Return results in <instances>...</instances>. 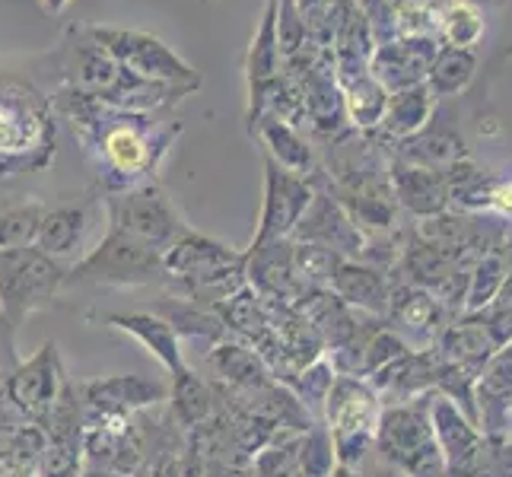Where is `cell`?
Wrapping results in <instances>:
<instances>
[{"instance_id": "1", "label": "cell", "mask_w": 512, "mask_h": 477, "mask_svg": "<svg viewBox=\"0 0 512 477\" xmlns=\"http://www.w3.org/2000/svg\"><path fill=\"white\" fill-rule=\"evenodd\" d=\"M64 96L67 112L77 118L74 125L83 128L86 144L99 156V169H105V185L112 191H131L147 175H153L160 156L169 150L172 137L182 134L179 121L156 131L144 112H121L112 109V105L93 109V99H83L70 90Z\"/></svg>"}, {"instance_id": "2", "label": "cell", "mask_w": 512, "mask_h": 477, "mask_svg": "<svg viewBox=\"0 0 512 477\" xmlns=\"http://www.w3.org/2000/svg\"><path fill=\"white\" fill-rule=\"evenodd\" d=\"M61 67H64L70 93L112 105V109H121V112H150V109L172 105L175 99L194 93L191 86L144 80L131 74V70L125 64H118L109 51L86 39L80 26L70 32V39L64 42Z\"/></svg>"}, {"instance_id": "3", "label": "cell", "mask_w": 512, "mask_h": 477, "mask_svg": "<svg viewBox=\"0 0 512 477\" xmlns=\"http://www.w3.org/2000/svg\"><path fill=\"white\" fill-rule=\"evenodd\" d=\"M55 115L32 83L0 77V179L39 172L55 159Z\"/></svg>"}, {"instance_id": "4", "label": "cell", "mask_w": 512, "mask_h": 477, "mask_svg": "<svg viewBox=\"0 0 512 477\" xmlns=\"http://www.w3.org/2000/svg\"><path fill=\"white\" fill-rule=\"evenodd\" d=\"M80 32L99 48L109 51L118 64H125L137 77L191 86V90L201 86L198 70L175 55L160 35L144 32V29H115V26H80Z\"/></svg>"}, {"instance_id": "5", "label": "cell", "mask_w": 512, "mask_h": 477, "mask_svg": "<svg viewBox=\"0 0 512 477\" xmlns=\"http://www.w3.org/2000/svg\"><path fill=\"white\" fill-rule=\"evenodd\" d=\"M166 277L163 255L112 229L80 264L67 271V284H102V287H144Z\"/></svg>"}, {"instance_id": "6", "label": "cell", "mask_w": 512, "mask_h": 477, "mask_svg": "<svg viewBox=\"0 0 512 477\" xmlns=\"http://www.w3.org/2000/svg\"><path fill=\"white\" fill-rule=\"evenodd\" d=\"M67 284V268L35 245L0 252V312L16 328L23 318Z\"/></svg>"}, {"instance_id": "7", "label": "cell", "mask_w": 512, "mask_h": 477, "mask_svg": "<svg viewBox=\"0 0 512 477\" xmlns=\"http://www.w3.org/2000/svg\"><path fill=\"white\" fill-rule=\"evenodd\" d=\"M109 214H112V229L150 245L160 255L188 229L156 185H140L131 191L112 194Z\"/></svg>"}, {"instance_id": "8", "label": "cell", "mask_w": 512, "mask_h": 477, "mask_svg": "<svg viewBox=\"0 0 512 477\" xmlns=\"http://www.w3.org/2000/svg\"><path fill=\"white\" fill-rule=\"evenodd\" d=\"M264 207H261V223H258V236L252 239V249H261L268 242H280L290 229H296L299 217L306 214V207L312 201L309 185L299 179V175L280 169L274 159H268L264 166Z\"/></svg>"}, {"instance_id": "9", "label": "cell", "mask_w": 512, "mask_h": 477, "mask_svg": "<svg viewBox=\"0 0 512 477\" xmlns=\"http://www.w3.org/2000/svg\"><path fill=\"white\" fill-rule=\"evenodd\" d=\"M4 392H7V401H13L16 411H23L26 417H35V420H45L64 395L58 347L45 344L32 360H26L4 382Z\"/></svg>"}, {"instance_id": "10", "label": "cell", "mask_w": 512, "mask_h": 477, "mask_svg": "<svg viewBox=\"0 0 512 477\" xmlns=\"http://www.w3.org/2000/svg\"><path fill=\"white\" fill-rule=\"evenodd\" d=\"M280 45H277V0H268L261 13L258 32L252 35L249 58H245V77H249V128L264 115L274 86L280 83Z\"/></svg>"}, {"instance_id": "11", "label": "cell", "mask_w": 512, "mask_h": 477, "mask_svg": "<svg viewBox=\"0 0 512 477\" xmlns=\"http://www.w3.org/2000/svg\"><path fill=\"white\" fill-rule=\"evenodd\" d=\"M166 395H169L166 385L140 376H115V379L90 382L83 388L86 408L99 414L102 420H128L137 408L163 401Z\"/></svg>"}, {"instance_id": "12", "label": "cell", "mask_w": 512, "mask_h": 477, "mask_svg": "<svg viewBox=\"0 0 512 477\" xmlns=\"http://www.w3.org/2000/svg\"><path fill=\"white\" fill-rule=\"evenodd\" d=\"M93 226V204H58L45 207V217L35 233V249L48 258H67L83 249V239Z\"/></svg>"}, {"instance_id": "13", "label": "cell", "mask_w": 512, "mask_h": 477, "mask_svg": "<svg viewBox=\"0 0 512 477\" xmlns=\"http://www.w3.org/2000/svg\"><path fill=\"white\" fill-rule=\"evenodd\" d=\"M109 322L121 331L134 334L144 347H150V353H156V360L169 369L172 379L188 373L182 350H179V334H175V325H169L166 318L153 312H131V315H112Z\"/></svg>"}, {"instance_id": "14", "label": "cell", "mask_w": 512, "mask_h": 477, "mask_svg": "<svg viewBox=\"0 0 512 477\" xmlns=\"http://www.w3.org/2000/svg\"><path fill=\"white\" fill-rule=\"evenodd\" d=\"M252 134H258V140L264 147H268V159H274V163L280 169H287V172H306L312 166V153L306 147V140L299 137L284 118H277V115H261L255 125L249 128Z\"/></svg>"}, {"instance_id": "15", "label": "cell", "mask_w": 512, "mask_h": 477, "mask_svg": "<svg viewBox=\"0 0 512 477\" xmlns=\"http://www.w3.org/2000/svg\"><path fill=\"white\" fill-rule=\"evenodd\" d=\"M45 207H48L45 201H23L0 210V252L32 245L35 233H39V223L45 217Z\"/></svg>"}, {"instance_id": "16", "label": "cell", "mask_w": 512, "mask_h": 477, "mask_svg": "<svg viewBox=\"0 0 512 477\" xmlns=\"http://www.w3.org/2000/svg\"><path fill=\"white\" fill-rule=\"evenodd\" d=\"M210 363L217 366V373L223 379H229L233 385L242 388H258L264 385V373H261V360L255 357V350L249 347H239V344H223L210 353Z\"/></svg>"}, {"instance_id": "17", "label": "cell", "mask_w": 512, "mask_h": 477, "mask_svg": "<svg viewBox=\"0 0 512 477\" xmlns=\"http://www.w3.org/2000/svg\"><path fill=\"white\" fill-rule=\"evenodd\" d=\"M443 23H446V35H449L452 48H471L484 32L481 13L474 10L468 0H455V4H449V10L443 13Z\"/></svg>"}, {"instance_id": "18", "label": "cell", "mask_w": 512, "mask_h": 477, "mask_svg": "<svg viewBox=\"0 0 512 477\" xmlns=\"http://www.w3.org/2000/svg\"><path fill=\"white\" fill-rule=\"evenodd\" d=\"M277 45L284 58L299 55L306 45V13L293 0H277Z\"/></svg>"}, {"instance_id": "19", "label": "cell", "mask_w": 512, "mask_h": 477, "mask_svg": "<svg viewBox=\"0 0 512 477\" xmlns=\"http://www.w3.org/2000/svg\"><path fill=\"white\" fill-rule=\"evenodd\" d=\"M430 70H433L436 90L439 93H452V90H458V86L468 83L471 70H474V58H471V51H465V48H452V51H443Z\"/></svg>"}, {"instance_id": "20", "label": "cell", "mask_w": 512, "mask_h": 477, "mask_svg": "<svg viewBox=\"0 0 512 477\" xmlns=\"http://www.w3.org/2000/svg\"><path fill=\"white\" fill-rule=\"evenodd\" d=\"M423 115H427V96H423V90H404V93H398V99L392 102V112H388V125L392 128H398V131H404V118H411L408 125H411V131L420 125L423 121Z\"/></svg>"}, {"instance_id": "21", "label": "cell", "mask_w": 512, "mask_h": 477, "mask_svg": "<svg viewBox=\"0 0 512 477\" xmlns=\"http://www.w3.org/2000/svg\"><path fill=\"white\" fill-rule=\"evenodd\" d=\"M4 477H39V468H7Z\"/></svg>"}, {"instance_id": "22", "label": "cell", "mask_w": 512, "mask_h": 477, "mask_svg": "<svg viewBox=\"0 0 512 477\" xmlns=\"http://www.w3.org/2000/svg\"><path fill=\"white\" fill-rule=\"evenodd\" d=\"M293 4H296L299 10H303V13H312V10H319V7L325 4V0H293Z\"/></svg>"}, {"instance_id": "23", "label": "cell", "mask_w": 512, "mask_h": 477, "mask_svg": "<svg viewBox=\"0 0 512 477\" xmlns=\"http://www.w3.org/2000/svg\"><path fill=\"white\" fill-rule=\"evenodd\" d=\"M497 198H500V207L512 210V185H509V188H503V191L497 194Z\"/></svg>"}, {"instance_id": "24", "label": "cell", "mask_w": 512, "mask_h": 477, "mask_svg": "<svg viewBox=\"0 0 512 477\" xmlns=\"http://www.w3.org/2000/svg\"><path fill=\"white\" fill-rule=\"evenodd\" d=\"M67 7V0H45V10L48 13H61Z\"/></svg>"}, {"instance_id": "25", "label": "cell", "mask_w": 512, "mask_h": 477, "mask_svg": "<svg viewBox=\"0 0 512 477\" xmlns=\"http://www.w3.org/2000/svg\"><path fill=\"white\" fill-rule=\"evenodd\" d=\"M338 477H350V474L347 471H338Z\"/></svg>"}]
</instances>
